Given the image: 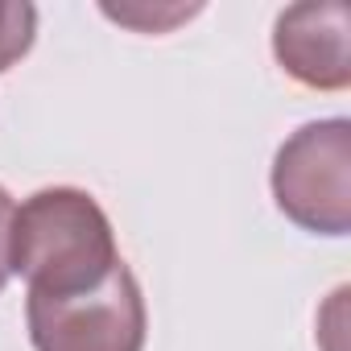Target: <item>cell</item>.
Instances as JSON below:
<instances>
[{"label": "cell", "instance_id": "cell-1", "mask_svg": "<svg viewBox=\"0 0 351 351\" xmlns=\"http://www.w3.org/2000/svg\"><path fill=\"white\" fill-rule=\"evenodd\" d=\"M120 265L116 232L104 207L75 186H46L13 211L9 269L29 293L71 298L104 285Z\"/></svg>", "mask_w": 351, "mask_h": 351}, {"label": "cell", "instance_id": "cell-2", "mask_svg": "<svg viewBox=\"0 0 351 351\" xmlns=\"http://www.w3.org/2000/svg\"><path fill=\"white\" fill-rule=\"evenodd\" d=\"M273 199L310 236L351 232V120H310L273 157Z\"/></svg>", "mask_w": 351, "mask_h": 351}, {"label": "cell", "instance_id": "cell-3", "mask_svg": "<svg viewBox=\"0 0 351 351\" xmlns=\"http://www.w3.org/2000/svg\"><path fill=\"white\" fill-rule=\"evenodd\" d=\"M25 322L34 351H141L145 298L132 269L120 261L112 277L87 293L46 298L29 293Z\"/></svg>", "mask_w": 351, "mask_h": 351}, {"label": "cell", "instance_id": "cell-4", "mask_svg": "<svg viewBox=\"0 0 351 351\" xmlns=\"http://www.w3.org/2000/svg\"><path fill=\"white\" fill-rule=\"evenodd\" d=\"M273 54L289 79L314 91L351 83V9L343 0H310L277 13Z\"/></svg>", "mask_w": 351, "mask_h": 351}, {"label": "cell", "instance_id": "cell-5", "mask_svg": "<svg viewBox=\"0 0 351 351\" xmlns=\"http://www.w3.org/2000/svg\"><path fill=\"white\" fill-rule=\"evenodd\" d=\"M38 38V9L29 0H0V75L17 66Z\"/></svg>", "mask_w": 351, "mask_h": 351}, {"label": "cell", "instance_id": "cell-6", "mask_svg": "<svg viewBox=\"0 0 351 351\" xmlns=\"http://www.w3.org/2000/svg\"><path fill=\"white\" fill-rule=\"evenodd\" d=\"M199 13V5H191V9H165V13H149V9H141V5H104V17H112V21H120V25H132V29H141V34H161V29H169L173 21H186V17H195Z\"/></svg>", "mask_w": 351, "mask_h": 351}, {"label": "cell", "instance_id": "cell-7", "mask_svg": "<svg viewBox=\"0 0 351 351\" xmlns=\"http://www.w3.org/2000/svg\"><path fill=\"white\" fill-rule=\"evenodd\" d=\"M13 195L0 186V293H5V285H9V277H13V269H9V228H13Z\"/></svg>", "mask_w": 351, "mask_h": 351}]
</instances>
